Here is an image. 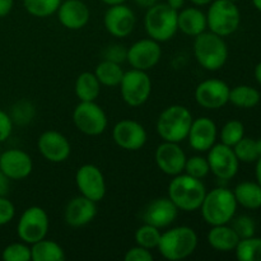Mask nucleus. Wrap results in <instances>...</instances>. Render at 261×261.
Listing matches in <instances>:
<instances>
[{"instance_id": "obj_1", "label": "nucleus", "mask_w": 261, "mask_h": 261, "mask_svg": "<svg viewBox=\"0 0 261 261\" xmlns=\"http://www.w3.org/2000/svg\"><path fill=\"white\" fill-rule=\"evenodd\" d=\"M206 189L203 181L182 172L173 176L168 185V198L178 211L195 212L200 209Z\"/></svg>"}, {"instance_id": "obj_2", "label": "nucleus", "mask_w": 261, "mask_h": 261, "mask_svg": "<svg viewBox=\"0 0 261 261\" xmlns=\"http://www.w3.org/2000/svg\"><path fill=\"white\" fill-rule=\"evenodd\" d=\"M237 205L233 191L226 188H216L205 194L200 206L201 216L209 226L228 224L236 216Z\"/></svg>"}, {"instance_id": "obj_3", "label": "nucleus", "mask_w": 261, "mask_h": 261, "mask_svg": "<svg viewBox=\"0 0 261 261\" xmlns=\"http://www.w3.org/2000/svg\"><path fill=\"white\" fill-rule=\"evenodd\" d=\"M198 234L189 226H178L161 234L157 249L165 259L177 261L190 256L198 247Z\"/></svg>"}, {"instance_id": "obj_4", "label": "nucleus", "mask_w": 261, "mask_h": 261, "mask_svg": "<svg viewBox=\"0 0 261 261\" xmlns=\"http://www.w3.org/2000/svg\"><path fill=\"white\" fill-rule=\"evenodd\" d=\"M193 120L194 117L188 107L172 105L161 112L155 129L163 142L181 143L188 138Z\"/></svg>"}, {"instance_id": "obj_5", "label": "nucleus", "mask_w": 261, "mask_h": 261, "mask_svg": "<svg viewBox=\"0 0 261 261\" xmlns=\"http://www.w3.org/2000/svg\"><path fill=\"white\" fill-rule=\"evenodd\" d=\"M194 38V55L199 65L209 71L223 68L228 59V47L223 37L205 31Z\"/></svg>"}, {"instance_id": "obj_6", "label": "nucleus", "mask_w": 261, "mask_h": 261, "mask_svg": "<svg viewBox=\"0 0 261 261\" xmlns=\"http://www.w3.org/2000/svg\"><path fill=\"white\" fill-rule=\"evenodd\" d=\"M177 13L167 3H157L148 8L144 17V28L148 36L160 43L170 41L178 31Z\"/></svg>"}, {"instance_id": "obj_7", "label": "nucleus", "mask_w": 261, "mask_h": 261, "mask_svg": "<svg viewBox=\"0 0 261 261\" xmlns=\"http://www.w3.org/2000/svg\"><path fill=\"white\" fill-rule=\"evenodd\" d=\"M241 13L236 3L229 0H213L206 12V24L211 32L227 37L239 30Z\"/></svg>"}, {"instance_id": "obj_8", "label": "nucleus", "mask_w": 261, "mask_h": 261, "mask_svg": "<svg viewBox=\"0 0 261 261\" xmlns=\"http://www.w3.org/2000/svg\"><path fill=\"white\" fill-rule=\"evenodd\" d=\"M73 122L84 135L97 137L107 129L109 120L106 112L96 101H81L73 111Z\"/></svg>"}, {"instance_id": "obj_9", "label": "nucleus", "mask_w": 261, "mask_h": 261, "mask_svg": "<svg viewBox=\"0 0 261 261\" xmlns=\"http://www.w3.org/2000/svg\"><path fill=\"white\" fill-rule=\"evenodd\" d=\"M50 221L46 211L41 206H30L19 217L17 224V233L20 241L33 245L46 239Z\"/></svg>"}, {"instance_id": "obj_10", "label": "nucleus", "mask_w": 261, "mask_h": 261, "mask_svg": "<svg viewBox=\"0 0 261 261\" xmlns=\"http://www.w3.org/2000/svg\"><path fill=\"white\" fill-rule=\"evenodd\" d=\"M120 92L125 103L132 107H139L150 97L152 81L147 71L132 69L124 73L120 83Z\"/></svg>"}, {"instance_id": "obj_11", "label": "nucleus", "mask_w": 261, "mask_h": 261, "mask_svg": "<svg viewBox=\"0 0 261 261\" xmlns=\"http://www.w3.org/2000/svg\"><path fill=\"white\" fill-rule=\"evenodd\" d=\"M211 172L219 180H231L239 172L240 161L234 154L232 147L219 143L214 144L208 150V157Z\"/></svg>"}, {"instance_id": "obj_12", "label": "nucleus", "mask_w": 261, "mask_h": 261, "mask_svg": "<svg viewBox=\"0 0 261 261\" xmlns=\"http://www.w3.org/2000/svg\"><path fill=\"white\" fill-rule=\"evenodd\" d=\"M162 58L160 42L153 38H143L133 43L126 53V61L133 69L148 71L154 68Z\"/></svg>"}, {"instance_id": "obj_13", "label": "nucleus", "mask_w": 261, "mask_h": 261, "mask_svg": "<svg viewBox=\"0 0 261 261\" xmlns=\"http://www.w3.org/2000/svg\"><path fill=\"white\" fill-rule=\"evenodd\" d=\"M75 184L81 195L91 200L101 201L106 195V180L97 166L87 163L81 166L75 173Z\"/></svg>"}, {"instance_id": "obj_14", "label": "nucleus", "mask_w": 261, "mask_h": 261, "mask_svg": "<svg viewBox=\"0 0 261 261\" xmlns=\"http://www.w3.org/2000/svg\"><path fill=\"white\" fill-rule=\"evenodd\" d=\"M228 84L222 79H205L195 88V101L206 110H218L229 102Z\"/></svg>"}, {"instance_id": "obj_15", "label": "nucleus", "mask_w": 261, "mask_h": 261, "mask_svg": "<svg viewBox=\"0 0 261 261\" xmlns=\"http://www.w3.org/2000/svg\"><path fill=\"white\" fill-rule=\"evenodd\" d=\"M112 139L120 148L130 152L142 149L148 139L145 127L135 120L124 119L112 129Z\"/></svg>"}, {"instance_id": "obj_16", "label": "nucleus", "mask_w": 261, "mask_h": 261, "mask_svg": "<svg viewBox=\"0 0 261 261\" xmlns=\"http://www.w3.org/2000/svg\"><path fill=\"white\" fill-rule=\"evenodd\" d=\"M103 24L107 32L117 38H125L134 31L137 17L133 9L125 3L110 5L103 17Z\"/></svg>"}, {"instance_id": "obj_17", "label": "nucleus", "mask_w": 261, "mask_h": 261, "mask_svg": "<svg viewBox=\"0 0 261 261\" xmlns=\"http://www.w3.org/2000/svg\"><path fill=\"white\" fill-rule=\"evenodd\" d=\"M38 152L51 163H63L71 153V145L68 138L56 130H47L37 140Z\"/></svg>"}, {"instance_id": "obj_18", "label": "nucleus", "mask_w": 261, "mask_h": 261, "mask_svg": "<svg viewBox=\"0 0 261 261\" xmlns=\"http://www.w3.org/2000/svg\"><path fill=\"white\" fill-rule=\"evenodd\" d=\"M33 161L27 152L22 149H8L0 154V171L9 180H24L32 173Z\"/></svg>"}, {"instance_id": "obj_19", "label": "nucleus", "mask_w": 261, "mask_h": 261, "mask_svg": "<svg viewBox=\"0 0 261 261\" xmlns=\"http://www.w3.org/2000/svg\"><path fill=\"white\" fill-rule=\"evenodd\" d=\"M186 154L178 143L163 142L157 147L154 153V160L157 167L165 175L176 176L180 175L185 170Z\"/></svg>"}, {"instance_id": "obj_20", "label": "nucleus", "mask_w": 261, "mask_h": 261, "mask_svg": "<svg viewBox=\"0 0 261 261\" xmlns=\"http://www.w3.org/2000/svg\"><path fill=\"white\" fill-rule=\"evenodd\" d=\"M178 214L177 206L170 198H158L150 201L144 208L142 218L144 223L152 224L157 228H167L176 221Z\"/></svg>"}, {"instance_id": "obj_21", "label": "nucleus", "mask_w": 261, "mask_h": 261, "mask_svg": "<svg viewBox=\"0 0 261 261\" xmlns=\"http://www.w3.org/2000/svg\"><path fill=\"white\" fill-rule=\"evenodd\" d=\"M217 135L218 130L213 120L209 117H198L193 120L186 139H189V144L196 152H208L216 144Z\"/></svg>"}, {"instance_id": "obj_22", "label": "nucleus", "mask_w": 261, "mask_h": 261, "mask_svg": "<svg viewBox=\"0 0 261 261\" xmlns=\"http://www.w3.org/2000/svg\"><path fill=\"white\" fill-rule=\"evenodd\" d=\"M56 13H58L59 22L71 31H78L86 27L91 18V10L88 5L82 0L61 2Z\"/></svg>"}, {"instance_id": "obj_23", "label": "nucleus", "mask_w": 261, "mask_h": 261, "mask_svg": "<svg viewBox=\"0 0 261 261\" xmlns=\"http://www.w3.org/2000/svg\"><path fill=\"white\" fill-rule=\"evenodd\" d=\"M97 216V203L79 195L73 198L66 205L64 219L70 227H83L91 223Z\"/></svg>"}, {"instance_id": "obj_24", "label": "nucleus", "mask_w": 261, "mask_h": 261, "mask_svg": "<svg viewBox=\"0 0 261 261\" xmlns=\"http://www.w3.org/2000/svg\"><path fill=\"white\" fill-rule=\"evenodd\" d=\"M177 28L189 37H196L208 28L206 14L196 7L182 8L177 13Z\"/></svg>"}, {"instance_id": "obj_25", "label": "nucleus", "mask_w": 261, "mask_h": 261, "mask_svg": "<svg viewBox=\"0 0 261 261\" xmlns=\"http://www.w3.org/2000/svg\"><path fill=\"white\" fill-rule=\"evenodd\" d=\"M239 234L228 224H219V226H212L211 231L208 232L206 241L217 251L229 252L234 251L240 242Z\"/></svg>"}, {"instance_id": "obj_26", "label": "nucleus", "mask_w": 261, "mask_h": 261, "mask_svg": "<svg viewBox=\"0 0 261 261\" xmlns=\"http://www.w3.org/2000/svg\"><path fill=\"white\" fill-rule=\"evenodd\" d=\"M65 259V251L58 242L43 239L31 245V260L32 261H64Z\"/></svg>"}, {"instance_id": "obj_27", "label": "nucleus", "mask_w": 261, "mask_h": 261, "mask_svg": "<svg viewBox=\"0 0 261 261\" xmlns=\"http://www.w3.org/2000/svg\"><path fill=\"white\" fill-rule=\"evenodd\" d=\"M74 91L75 96L79 101H96L101 93V83L98 82L94 73L91 71H84L79 74L74 84Z\"/></svg>"}, {"instance_id": "obj_28", "label": "nucleus", "mask_w": 261, "mask_h": 261, "mask_svg": "<svg viewBox=\"0 0 261 261\" xmlns=\"http://www.w3.org/2000/svg\"><path fill=\"white\" fill-rule=\"evenodd\" d=\"M233 195L237 204L246 209L261 208V186L257 182L245 181L234 188Z\"/></svg>"}, {"instance_id": "obj_29", "label": "nucleus", "mask_w": 261, "mask_h": 261, "mask_svg": "<svg viewBox=\"0 0 261 261\" xmlns=\"http://www.w3.org/2000/svg\"><path fill=\"white\" fill-rule=\"evenodd\" d=\"M124 73L125 71L122 70L119 63L106 60V59L103 61H101L96 66V69H94V75L97 76L101 86L106 87L120 86L122 76H124Z\"/></svg>"}, {"instance_id": "obj_30", "label": "nucleus", "mask_w": 261, "mask_h": 261, "mask_svg": "<svg viewBox=\"0 0 261 261\" xmlns=\"http://www.w3.org/2000/svg\"><path fill=\"white\" fill-rule=\"evenodd\" d=\"M260 98V92L246 84L236 86L229 91V102L240 109H252L259 105Z\"/></svg>"}, {"instance_id": "obj_31", "label": "nucleus", "mask_w": 261, "mask_h": 261, "mask_svg": "<svg viewBox=\"0 0 261 261\" xmlns=\"http://www.w3.org/2000/svg\"><path fill=\"white\" fill-rule=\"evenodd\" d=\"M234 251L240 261H261V237L240 240Z\"/></svg>"}, {"instance_id": "obj_32", "label": "nucleus", "mask_w": 261, "mask_h": 261, "mask_svg": "<svg viewBox=\"0 0 261 261\" xmlns=\"http://www.w3.org/2000/svg\"><path fill=\"white\" fill-rule=\"evenodd\" d=\"M61 0H23V7L28 14L37 18H47L58 12Z\"/></svg>"}, {"instance_id": "obj_33", "label": "nucleus", "mask_w": 261, "mask_h": 261, "mask_svg": "<svg viewBox=\"0 0 261 261\" xmlns=\"http://www.w3.org/2000/svg\"><path fill=\"white\" fill-rule=\"evenodd\" d=\"M161 234H162V232H161L160 228L152 226V224L143 223L135 231L134 239L138 246H142L148 250H153L157 249L158 244H160Z\"/></svg>"}, {"instance_id": "obj_34", "label": "nucleus", "mask_w": 261, "mask_h": 261, "mask_svg": "<svg viewBox=\"0 0 261 261\" xmlns=\"http://www.w3.org/2000/svg\"><path fill=\"white\" fill-rule=\"evenodd\" d=\"M221 143L233 148L245 137V126L239 120H229L221 130Z\"/></svg>"}, {"instance_id": "obj_35", "label": "nucleus", "mask_w": 261, "mask_h": 261, "mask_svg": "<svg viewBox=\"0 0 261 261\" xmlns=\"http://www.w3.org/2000/svg\"><path fill=\"white\" fill-rule=\"evenodd\" d=\"M233 150L240 162L252 163L256 162L257 158L260 157L256 140L251 139V138H242V139L234 145Z\"/></svg>"}, {"instance_id": "obj_36", "label": "nucleus", "mask_w": 261, "mask_h": 261, "mask_svg": "<svg viewBox=\"0 0 261 261\" xmlns=\"http://www.w3.org/2000/svg\"><path fill=\"white\" fill-rule=\"evenodd\" d=\"M4 261H32L31 260V245L25 242H13L2 252Z\"/></svg>"}, {"instance_id": "obj_37", "label": "nucleus", "mask_w": 261, "mask_h": 261, "mask_svg": "<svg viewBox=\"0 0 261 261\" xmlns=\"http://www.w3.org/2000/svg\"><path fill=\"white\" fill-rule=\"evenodd\" d=\"M184 172L193 176V177L199 178V180H203L211 172L208 160L205 157H201V155H193V157L186 158Z\"/></svg>"}, {"instance_id": "obj_38", "label": "nucleus", "mask_w": 261, "mask_h": 261, "mask_svg": "<svg viewBox=\"0 0 261 261\" xmlns=\"http://www.w3.org/2000/svg\"><path fill=\"white\" fill-rule=\"evenodd\" d=\"M232 228L236 231L240 239H249L255 234V222L251 217L240 216L237 218H232Z\"/></svg>"}, {"instance_id": "obj_39", "label": "nucleus", "mask_w": 261, "mask_h": 261, "mask_svg": "<svg viewBox=\"0 0 261 261\" xmlns=\"http://www.w3.org/2000/svg\"><path fill=\"white\" fill-rule=\"evenodd\" d=\"M125 261H153L154 256L150 252V250L144 249L142 246H134L127 250L124 255Z\"/></svg>"}, {"instance_id": "obj_40", "label": "nucleus", "mask_w": 261, "mask_h": 261, "mask_svg": "<svg viewBox=\"0 0 261 261\" xmlns=\"http://www.w3.org/2000/svg\"><path fill=\"white\" fill-rule=\"evenodd\" d=\"M15 216V206L7 196H0V226L10 223Z\"/></svg>"}, {"instance_id": "obj_41", "label": "nucleus", "mask_w": 261, "mask_h": 261, "mask_svg": "<svg viewBox=\"0 0 261 261\" xmlns=\"http://www.w3.org/2000/svg\"><path fill=\"white\" fill-rule=\"evenodd\" d=\"M33 114H35V110L27 102H20V103L17 105V107L13 111V117L12 120L14 119L15 121L19 122V124H25V122L30 121L32 119Z\"/></svg>"}, {"instance_id": "obj_42", "label": "nucleus", "mask_w": 261, "mask_h": 261, "mask_svg": "<svg viewBox=\"0 0 261 261\" xmlns=\"http://www.w3.org/2000/svg\"><path fill=\"white\" fill-rule=\"evenodd\" d=\"M127 48H125L121 45H111L105 51V59L106 60L115 61V63L121 64L122 61L126 60Z\"/></svg>"}, {"instance_id": "obj_43", "label": "nucleus", "mask_w": 261, "mask_h": 261, "mask_svg": "<svg viewBox=\"0 0 261 261\" xmlns=\"http://www.w3.org/2000/svg\"><path fill=\"white\" fill-rule=\"evenodd\" d=\"M13 120L5 111L0 110V143L5 142L12 135Z\"/></svg>"}, {"instance_id": "obj_44", "label": "nucleus", "mask_w": 261, "mask_h": 261, "mask_svg": "<svg viewBox=\"0 0 261 261\" xmlns=\"http://www.w3.org/2000/svg\"><path fill=\"white\" fill-rule=\"evenodd\" d=\"M14 0H0V18H4L12 12Z\"/></svg>"}, {"instance_id": "obj_45", "label": "nucleus", "mask_w": 261, "mask_h": 261, "mask_svg": "<svg viewBox=\"0 0 261 261\" xmlns=\"http://www.w3.org/2000/svg\"><path fill=\"white\" fill-rule=\"evenodd\" d=\"M9 178L0 171V196H5L9 191Z\"/></svg>"}, {"instance_id": "obj_46", "label": "nucleus", "mask_w": 261, "mask_h": 261, "mask_svg": "<svg viewBox=\"0 0 261 261\" xmlns=\"http://www.w3.org/2000/svg\"><path fill=\"white\" fill-rule=\"evenodd\" d=\"M134 3L138 5V7H142V8H145V9H148V8L157 4L158 0H134Z\"/></svg>"}, {"instance_id": "obj_47", "label": "nucleus", "mask_w": 261, "mask_h": 261, "mask_svg": "<svg viewBox=\"0 0 261 261\" xmlns=\"http://www.w3.org/2000/svg\"><path fill=\"white\" fill-rule=\"evenodd\" d=\"M166 3H167V4L170 5L172 9L177 10V12H178V10L182 9L184 4H185V0H167Z\"/></svg>"}, {"instance_id": "obj_48", "label": "nucleus", "mask_w": 261, "mask_h": 261, "mask_svg": "<svg viewBox=\"0 0 261 261\" xmlns=\"http://www.w3.org/2000/svg\"><path fill=\"white\" fill-rule=\"evenodd\" d=\"M255 175H256L257 184L261 186V155L256 161V168H255Z\"/></svg>"}, {"instance_id": "obj_49", "label": "nucleus", "mask_w": 261, "mask_h": 261, "mask_svg": "<svg viewBox=\"0 0 261 261\" xmlns=\"http://www.w3.org/2000/svg\"><path fill=\"white\" fill-rule=\"evenodd\" d=\"M254 74H255V79H256L257 83L261 84V61L259 64H257L256 66H255Z\"/></svg>"}, {"instance_id": "obj_50", "label": "nucleus", "mask_w": 261, "mask_h": 261, "mask_svg": "<svg viewBox=\"0 0 261 261\" xmlns=\"http://www.w3.org/2000/svg\"><path fill=\"white\" fill-rule=\"evenodd\" d=\"M189 2L193 3L196 7H204V5H209L213 0H189Z\"/></svg>"}, {"instance_id": "obj_51", "label": "nucleus", "mask_w": 261, "mask_h": 261, "mask_svg": "<svg viewBox=\"0 0 261 261\" xmlns=\"http://www.w3.org/2000/svg\"><path fill=\"white\" fill-rule=\"evenodd\" d=\"M102 3H105L106 5H116V4H122V3H125L126 0H101Z\"/></svg>"}, {"instance_id": "obj_52", "label": "nucleus", "mask_w": 261, "mask_h": 261, "mask_svg": "<svg viewBox=\"0 0 261 261\" xmlns=\"http://www.w3.org/2000/svg\"><path fill=\"white\" fill-rule=\"evenodd\" d=\"M252 4H254V7L256 8L259 12H261V0H252Z\"/></svg>"}, {"instance_id": "obj_53", "label": "nucleus", "mask_w": 261, "mask_h": 261, "mask_svg": "<svg viewBox=\"0 0 261 261\" xmlns=\"http://www.w3.org/2000/svg\"><path fill=\"white\" fill-rule=\"evenodd\" d=\"M256 144H257V149H259V153H260V155H261V138L259 140H256Z\"/></svg>"}, {"instance_id": "obj_54", "label": "nucleus", "mask_w": 261, "mask_h": 261, "mask_svg": "<svg viewBox=\"0 0 261 261\" xmlns=\"http://www.w3.org/2000/svg\"><path fill=\"white\" fill-rule=\"evenodd\" d=\"M229 2H233V3H236V2H239V0H229Z\"/></svg>"}, {"instance_id": "obj_55", "label": "nucleus", "mask_w": 261, "mask_h": 261, "mask_svg": "<svg viewBox=\"0 0 261 261\" xmlns=\"http://www.w3.org/2000/svg\"><path fill=\"white\" fill-rule=\"evenodd\" d=\"M0 154H2V152H0Z\"/></svg>"}]
</instances>
